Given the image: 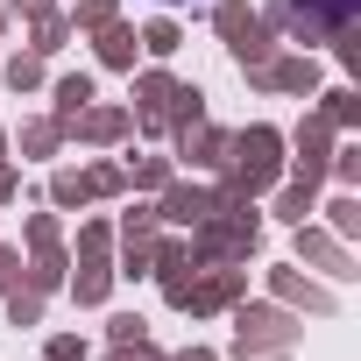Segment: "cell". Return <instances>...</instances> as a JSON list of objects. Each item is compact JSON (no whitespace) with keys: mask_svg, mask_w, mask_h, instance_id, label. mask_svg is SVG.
<instances>
[{"mask_svg":"<svg viewBox=\"0 0 361 361\" xmlns=\"http://www.w3.org/2000/svg\"><path fill=\"white\" fill-rule=\"evenodd\" d=\"M262 22L276 36H290L298 50H312V43H340L361 29V0H269Z\"/></svg>","mask_w":361,"mask_h":361,"instance_id":"1","label":"cell"},{"mask_svg":"<svg viewBox=\"0 0 361 361\" xmlns=\"http://www.w3.org/2000/svg\"><path fill=\"white\" fill-rule=\"evenodd\" d=\"M283 128H269V121H255V128H241V135H227V177L248 192V199H262V192H276L283 185Z\"/></svg>","mask_w":361,"mask_h":361,"instance_id":"2","label":"cell"},{"mask_svg":"<svg viewBox=\"0 0 361 361\" xmlns=\"http://www.w3.org/2000/svg\"><path fill=\"white\" fill-rule=\"evenodd\" d=\"M177 312H192V319H213V312H234L248 298V262H192L185 276H177L163 290Z\"/></svg>","mask_w":361,"mask_h":361,"instance_id":"3","label":"cell"},{"mask_svg":"<svg viewBox=\"0 0 361 361\" xmlns=\"http://www.w3.org/2000/svg\"><path fill=\"white\" fill-rule=\"evenodd\" d=\"M262 248V213H206L199 227H185V255L192 262H248Z\"/></svg>","mask_w":361,"mask_h":361,"instance_id":"4","label":"cell"},{"mask_svg":"<svg viewBox=\"0 0 361 361\" xmlns=\"http://www.w3.org/2000/svg\"><path fill=\"white\" fill-rule=\"evenodd\" d=\"M305 340V312H290V305H234V354L248 361V354H290Z\"/></svg>","mask_w":361,"mask_h":361,"instance_id":"5","label":"cell"},{"mask_svg":"<svg viewBox=\"0 0 361 361\" xmlns=\"http://www.w3.org/2000/svg\"><path fill=\"white\" fill-rule=\"evenodd\" d=\"M213 29H220V43H227V57H234L241 71H255V64L276 57V29L248 8V0H220V8H213Z\"/></svg>","mask_w":361,"mask_h":361,"instance_id":"6","label":"cell"},{"mask_svg":"<svg viewBox=\"0 0 361 361\" xmlns=\"http://www.w3.org/2000/svg\"><path fill=\"white\" fill-rule=\"evenodd\" d=\"M298 269H326L333 283H354L361 276V262L347 255V241L326 234V227H312V220H298Z\"/></svg>","mask_w":361,"mask_h":361,"instance_id":"7","label":"cell"},{"mask_svg":"<svg viewBox=\"0 0 361 361\" xmlns=\"http://www.w3.org/2000/svg\"><path fill=\"white\" fill-rule=\"evenodd\" d=\"M248 85L283 92V99H312V92H319V57H312V50H298V57H269V64L248 71Z\"/></svg>","mask_w":361,"mask_h":361,"instance_id":"8","label":"cell"},{"mask_svg":"<svg viewBox=\"0 0 361 361\" xmlns=\"http://www.w3.org/2000/svg\"><path fill=\"white\" fill-rule=\"evenodd\" d=\"M333 135H340V128H333L326 114H305V121H298V135L283 142V149H298V156H290V163H298V177H319V185H326V163H333Z\"/></svg>","mask_w":361,"mask_h":361,"instance_id":"9","label":"cell"},{"mask_svg":"<svg viewBox=\"0 0 361 361\" xmlns=\"http://www.w3.org/2000/svg\"><path fill=\"white\" fill-rule=\"evenodd\" d=\"M269 298H276V305H290V312H312V319H326V312H333V290H326V283H312L298 262H276V269H269Z\"/></svg>","mask_w":361,"mask_h":361,"instance_id":"10","label":"cell"},{"mask_svg":"<svg viewBox=\"0 0 361 361\" xmlns=\"http://www.w3.org/2000/svg\"><path fill=\"white\" fill-rule=\"evenodd\" d=\"M206 213H213V192H206V185H185V177H170V185L156 192V220H163V227H177V234L199 227Z\"/></svg>","mask_w":361,"mask_h":361,"instance_id":"11","label":"cell"},{"mask_svg":"<svg viewBox=\"0 0 361 361\" xmlns=\"http://www.w3.org/2000/svg\"><path fill=\"white\" fill-rule=\"evenodd\" d=\"M170 142H177V156H185L192 170H227V128H213V121H192V128H177Z\"/></svg>","mask_w":361,"mask_h":361,"instance_id":"12","label":"cell"},{"mask_svg":"<svg viewBox=\"0 0 361 361\" xmlns=\"http://www.w3.org/2000/svg\"><path fill=\"white\" fill-rule=\"evenodd\" d=\"M85 106H92V78H85V71H64V78H50V121H57V135H71Z\"/></svg>","mask_w":361,"mask_h":361,"instance_id":"13","label":"cell"},{"mask_svg":"<svg viewBox=\"0 0 361 361\" xmlns=\"http://www.w3.org/2000/svg\"><path fill=\"white\" fill-rule=\"evenodd\" d=\"M64 269H71L64 241H57V248H29V262H22V290L50 298V290H64Z\"/></svg>","mask_w":361,"mask_h":361,"instance_id":"14","label":"cell"},{"mask_svg":"<svg viewBox=\"0 0 361 361\" xmlns=\"http://www.w3.org/2000/svg\"><path fill=\"white\" fill-rule=\"evenodd\" d=\"M135 50H142V43H135V29H128V22L92 29V57H99L106 71H135Z\"/></svg>","mask_w":361,"mask_h":361,"instance_id":"15","label":"cell"},{"mask_svg":"<svg viewBox=\"0 0 361 361\" xmlns=\"http://www.w3.org/2000/svg\"><path fill=\"white\" fill-rule=\"evenodd\" d=\"M312 213H319V177H283V185H276V220L298 227Z\"/></svg>","mask_w":361,"mask_h":361,"instance_id":"16","label":"cell"},{"mask_svg":"<svg viewBox=\"0 0 361 361\" xmlns=\"http://www.w3.org/2000/svg\"><path fill=\"white\" fill-rule=\"evenodd\" d=\"M128 128H135V114H128V106H85L71 135H85V142H99V149H106V142H121Z\"/></svg>","mask_w":361,"mask_h":361,"instance_id":"17","label":"cell"},{"mask_svg":"<svg viewBox=\"0 0 361 361\" xmlns=\"http://www.w3.org/2000/svg\"><path fill=\"white\" fill-rule=\"evenodd\" d=\"M64 283H71V298L92 312V305L114 298V262H78V276H64Z\"/></svg>","mask_w":361,"mask_h":361,"instance_id":"18","label":"cell"},{"mask_svg":"<svg viewBox=\"0 0 361 361\" xmlns=\"http://www.w3.org/2000/svg\"><path fill=\"white\" fill-rule=\"evenodd\" d=\"M135 43H142V50L163 64V57H177V50H185V29H177L170 15H156V22H142V29H135Z\"/></svg>","mask_w":361,"mask_h":361,"instance_id":"19","label":"cell"},{"mask_svg":"<svg viewBox=\"0 0 361 361\" xmlns=\"http://www.w3.org/2000/svg\"><path fill=\"white\" fill-rule=\"evenodd\" d=\"M163 121H170V135H177V128H192V121H206V92H199V85H170Z\"/></svg>","mask_w":361,"mask_h":361,"instance_id":"20","label":"cell"},{"mask_svg":"<svg viewBox=\"0 0 361 361\" xmlns=\"http://www.w3.org/2000/svg\"><path fill=\"white\" fill-rule=\"evenodd\" d=\"M71 36H78V29H71V15H57V8H50V15H36V36H29V50H36V57H57Z\"/></svg>","mask_w":361,"mask_h":361,"instance_id":"21","label":"cell"},{"mask_svg":"<svg viewBox=\"0 0 361 361\" xmlns=\"http://www.w3.org/2000/svg\"><path fill=\"white\" fill-rule=\"evenodd\" d=\"M170 85H177V78H170L163 64H149V71L135 78V114H163V99H170Z\"/></svg>","mask_w":361,"mask_h":361,"instance_id":"22","label":"cell"},{"mask_svg":"<svg viewBox=\"0 0 361 361\" xmlns=\"http://www.w3.org/2000/svg\"><path fill=\"white\" fill-rule=\"evenodd\" d=\"M170 177H177L170 156H135V163H128V185H135V192H163Z\"/></svg>","mask_w":361,"mask_h":361,"instance_id":"23","label":"cell"},{"mask_svg":"<svg viewBox=\"0 0 361 361\" xmlns=\"http://www.w3.org/2000/svg\"><path fill=\"white\" fill-rule=\"evenodd\" d=\"M92 192H85V177L78 170H50V213H78Z\"/></svg>","mask_w":361,"mask_h":361,"instance_id":"24","label":"cell"},{"mask_svg":"<svg viewBox=\"0 0 361 361\" xmlns=\"http://www.w3.org/2000/svg\"><path fill=\"white\" fill-rule=\"evenodd\" d=\"M57 149H64V135H57V121H29V128H22V156H29V163H50Z\"/></svg>","mask_w":361,"mask_h":361,"instance_id":"25","label":"cell"},{"mask_svg":"<svg viewBox=\"0 0 361 361\" xmlns=\"http://www.w3.org/2000/svg\"><path fill=\"white\" fill-rule=\"evenodd\" d=\"M319 114H326V121H333V128H361V92H354V85H333V92H326V106H319Z\"/></svg>","mask_w":361,"mask_h":361,"instance_id":"26","label":"cell"},{"mask_svg":"<svg viewBox=\"0 0 361 361\" xmlns=\"http://www.w3.org/2000/svg\"><path fill=\"white\" fill-rule=\"evenodd\" d=\"M326 234H340V241L361 234V199H354V192H340V199L326 206Z\"/></svg>","mask_w":361,"mask_h":361,"instance_id":"27","label":"cell"},{"mask_svg":"<svg viewBox=\"0 0 361 361\" xmlns=\"http://www.w3.org/2000/svg\"><path fill=\"white\" fill-rule=\"evenodd\" d=\"M78 262H114V227L106 220H85L78 227Z\"/></svg>","mask_w":361,"mask_h":361,"instance_id":"28","label":"cell"},{"mask_svg":"<svg viewBox=\"0 0 361 361\" xmlns=\"http://www.w3.org/2000/svg\"><path fill=\"white\" fill-rule=\"evenodd\" d=\"M106 22H121V0H71V29H106Z\"/></svg>","mask_w":361,"mask_h":361,"instance_id":"29","label":"cell"},{"mask_svg":"<svg viewBox=\"0 0 361 361\" xmlns=\"http://www.w3.org/2000/svg\"><path fill=\"white\" fill-rule=\"evenodd\" d=\"M85 192H92V199H121V192H128V163H92V170H85Z\"/></svg>","mask_w":361,"mask_h":361,"instance_id":"30","label":"cell"},{"mask_svg":"<svg viewBox=\"0 0 361 361\" xmlns=\"http://www.w3.org/2000/svg\"><path fill=\"white\" fill-rule=\"evenodd\" d=\"M36 85H43V57L36 50H15L8 57V92H36Z\"/></svg>","mask_w":361,"mask_h":361,"instance_id":"31","label":"cell"},{"mask_svg":"<svg viewBox=\"0 0 361 361\" xmlns=\"http://www.w3.org/2000/svg\"><path fill=\"white\" fill-rule=\"evenodd\" d=\"M0 305H8V326H43V298H36V290H22V283L0 298Z\"/></svg>","mask_w":361,"mask_h":361,"instance_id":"32","label":"cell"},{"mask_svg":"<svg viewBox=\"0 0 361 361\" xmlns=\"http://www.w3.org/2000/svg\"><path fill=\"white\" fill-rule=\"evenodd\" d=\"M106 340H114V347H135V340H149V319H142V312H114V319H106Z\"/></svg>","mask_w":361,"mask_h":361,"instance_id":"33","label":"cell"},{"mask_svg":"<svg viewBox=\"0 0 361 361\" xmlns=\"http://www.w3.org/2000/svg\"><path fill=\"white\" fill-rule=\"evenodd\" d=\"M326 177H333L340 192H354V185H361V149H333V163H326Z\"/></svg>","mask_w":361,"mask_h":361,"instance_id":"34","label":"cell"},{"mask_svg":"<svg viewBox=\"0 0 361 361\" xmlns=\"http://www.w3.org/2000/svg\"><path fill=\"white\" fill-rule=\"evenodd\" d=\"M156 227H163V220H156V206H128V213H121V241H149Z\"/></svg>","mask_w":361,"mask_h":361,"instance_id":"35","label":"cell"},{"mask_svg":"<svg viewBox=\"0 0 361 361\" xmlns=\"http://www.w3.org/2000/svg\"><path fill=\"white\" fill-rule=\"evenodd\" d=\"M43 361H85V340L78 333H50L43 340Z\"/></svg>","mask_w":361,"mask_h":361,"instance_id":"36","label":"cell"},{"mask_svg":"<svg viewBox=\"0 0 361 361\" xmlns=\"http://www.w3.org/2000/svg\"><path fill=\"white\" fill-rule=\"evenodd\" d=\"M29 248H57V213H29Z\"/></svg>","mask_w":361,"mask_h":361,"instance_id":"37","label":"cell"},{"mask_svg":"<svg viewBox=\"0 0 361 361\" xmlns=\"http://www.w3.org/2000/svg\"><path fill=\"white\" fill-rule=\"evenodd\" d=\"M22 283V248H8V241H0V298H8Z\"/></svg>","mask_w":361,"mask_h":361,"instance_id":"38","label":"cell"},{"mask_svg":"<svg viewBox=\"0 0 361 361\" xmlns=\"http://www.w3.org/2000/svg\"><path fill=\"white\" fill-rule=\"evenodd\" d=\"M135 128H142L149 142H170V121H163V114H135Z\"/></svg>","mask_w":361,"mask_h":361,"instance_id":"39","label":"cell"},{"mask_svg":"<svg viewBox=\"0 0 361 361\" xmlns=\"http://www.w3.org/2000/svg\"><path fill=\"white\" fill-rule=\"evenodd\" d=\"M121 361H170L163 347H149V340H135V347H121Z\"/></svg>","mask_w":361,"mask_h":361,"instance_id":"40","label":"cell"},{"mask_svg":"<svg viewBox=\"0 0 361 361\" xmlns=\"http://www.w3.org/2000/svg\"><path fill=\"white\" fill-rule=\"evenodd\" d=\"M15 192H22V170H15V163H0V206H8Z\"/></svg>","mask_w":361,"mask_h":361,"instance_id":"41","label":"cell"},{"mask_svg":"<svg viewBox=\"0 0 361 361\" xmlns=\"http://www.w3.org/2000/svg\"><path fill=\"white\" fill-rule=\"evenodd\" d=\"M170 361H220V347H199V340H192V347H177Z\"/></svg>","mask_w":361,"mask_h":361,"instance_id":"42","label":"cell"},{"mask_svg":"<svg viewBox=\"0 0 361 361\" xmlns=\"http://www.w3.org/2000/svg\"><path fill=\"white\" fill-rule=\"evenodd\" d=\"M50 8H57V0H15V15H29V22H36V15H50Z\"/></svg>","mask_w":361,"mask_h":361,"instance_id":"43","label":"cell"},{"mask_svg":"<svg viewBox=\"0 0 361 361\" xmlns=\"http://www.w3.org/2000/svg\"><path fill=\"white\" fill-rule=\"evenodd\" d=\"M0 163H8V128H0Z\"/></svg>","mask_w":361,"mask_h":361,"instance_id":"44","label":"cell"},{"mask_svg":"<svg viewBox=\"0 0 361 361\" xmlns=\"http://www.w3.org/2000/svg\"><path fill=\"white\" fill-rule=\"evenodd\" d=\"M156 8H185V0H156Z\"/></svg>","mask_w":361,"mask_h":361,"instance_id":"45","label":"cell"},{"mask_svg":"<svg viewBox=\"0 0 361 361\" xmlns=\"http://www.w3.org/2000/svg\"><path fill=\"white\" fill-rule=\"evenodd\" d=\"M0 36H8V8H0Z\"/></svg>","mask_w":361,"mask_h":361,"instance_id":"46","label":"cell"},{"mask_svg":"<svg viewBox=\"0 0 361 361\" xmlns=\"http://www.w3.org/2000/svg\"><path fill=\"white\" fill-rule=\"evenodd\" d=\"M106 361H121V347H114V354H106Z\"/></svg>","mask_w":361,"mask_h":361,"instance_id":"47","label":"cell"}]
</instances>
